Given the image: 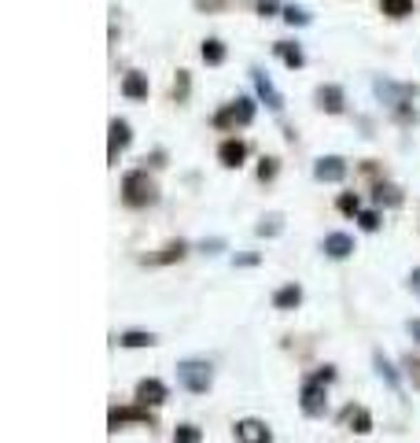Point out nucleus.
<instances>
[{
	"instance_id": "f257e3e1",
	"label": "nucleus",
	"mask_w": 420,
	"mask_h": 443,
	"mask_svg": "<svg viewBox=\"0 0 420 443\" xmlns=\"http://www.w3.org/2000/svg\"><path fill=\"white\" fill-rule=\"evenodd\" d=\"M159 200V189L155 181L148 178V170H129V174L122 178V203L126 207H152V203Z\"/></svg>"
},
{
	"instance_id": "f03ea898",
	"label": "nucleus",
	"mask_w": 420,
	"mask_h": 443,
	"mask_svg": "<svg viewBox=\"0 0 420 443\" xmlns=\"http://www.w3.org/2000/svg\"><path fill=\"white\" fill-rule=\"evenodd\" d=\"M177 381L185 384L192 395H203V392H210V384H214V370H210L207 359H185L177 366Z\"/></svg>"
},
{
	"instance_id": "7ed1b4c3",
	"label": "nucleus",
	"mask_w": 420,
	"mask_h": 443,
	"mask_svg": "<svg viewBox=\"0 0 420 443\" xmlns=\"http://www.w3.org/2000/svg\"><path fill=\"white\" fill-rule=\"evenodd\" d=\"M254 122V100L251 96H236L232 104H225L218 115H214V126L218 129H236V126H251Z\"/></svg>"
},
{
	"instance_id": "20e7f679",
	"label": "nucleus",
	"mask_w": 420,
	"mask_h": 443,
	"mask_svg": "<svg viewBox=\"0 0 420 443\" xmlns=\"http://www.w3.org/2000/svg\"><path fill=\"white\" fill-rule=\"evenodd\" d=\"M372 89L376 96L387 104V107H398V104H406V100H413V96L420 93L417 85H394V82H387V78H376L372 82Z\"/></svg>"
},
{
	"instance_id": "39448f33",
	"label": "nucleus",
	"mask_w": 420,
	"mask_h": 443,
	"mask_svg": "<svg viewBox=\"0 0 420 443\" xmlns=\"http://www.w3.org/2000/svg\"><path fill=\"white\" fill-rule=\"evenodd\" d=\"M325 410H328L325 384H317V381H310V377H306V384H303V414L306 417H325Z\"/></svg>"
},
{
	"instance_id": "423d86ee",
	"label": "nucleus",
	"mask_w": 420,
	"mask_h": 443,
	"mask_svg": "<svg viewBox=\"0 0 420 443\" xmlns=\"http://www.w3.org/2000/svg\"><path fill=\"white\" fill-rule=\"evenodd\" d=\"M251 82H254V89H258V96L266 100V107H269V111H277V115L284 111V96L277 93V85L269 82V74H266L262 67H251Z\"/></svg>"
},
{
	"instance_id": "0eeeda50",
	"label": "nucleus",
	"mask_w": 420,
	"mask_h": 443,
	"mask_svg": "<svg viewBox=\"0 0 420 443\" xmlns=\"http://www.w3.org/2000/svg\"><path fill=\"white\" fill-rule=\"evenodd\" d=\"M236 440L240 443H273V432H269L266 421L243 417V421H236Z\"/></svg>"
},
{
	"instance_id": "6e6552de",
	"label": "nucleus",
	"mask_w": 420,
	"mask_h": 443,
	"mask_svg": "<svg viewBox=\"0 0 420 443\" xmlns=\"http://www.w3.org/2000/svg\"><path fill=\"white\" fill-rule=\"evenodd\" d=\"M107 140H111V144H107V159H111V163H118V152H122V148H129V140H133V129H129V122L126 118H111V126H107Z\"/></svg>"
},
{
	"instance_id": "1a4fd4ad",
	"label": "nucleus",
	"mask_w": 420,
	"mask_h": 443,
	"mask_svg": "<svg viewBox=\"0 0 420 443\" xmlns=\"http://www.w3.org/2000/svg\"><path fill=\"white\" fill-rule=\"evenodd\" d=\"M126 421H140V425H155V417L148 414V406H114L111 410V421H107V425H111V432H118L126 425Z\"/></svg>"
},
{
	"instance_id": "9d476101",
	"label": "nucleus",
	"mask_w": 420,
	"mask_h": 443,
	"mask_svg": "<svg viewBox=\"0 0 420 443\" xmlns=\"http://www.w3.org/2000/svg\"><path fill=\"white\" fill-rule=\"evenodd\" d=\"M314 178L317 181H343L347 178V159H339V155H321L317 163H314Z\"/></svg>"
},
{
	"instance_id": "9b49d317",
	"label": "nucleus",
	"mask_w": 420,
	"mask_h": 443,
	"mask_svg": "<svg viewBox=\"0 0 420 443\" xmlns=\"http://www.w3.org/2000/svg\"><path fill=\"white\" fill-rule=\"evenodd\" d=\"M166 384L159 381V377H144V381L137 384V403L140 406H159V403H166Z\"/></svg>"
},
{
	"instance_id": "f8f14e48",
	"label": "nucleus",
	"mask_w": 420,
	"mask_h": 443,
	"mask_svg": "<svg viewBox=\"0 0 420 443\" xmlns=\"http://www.w3.org/2000/svg\"><path fill=\"white\" fill-rule=\"evenodd\" d=\"M218 159H221V167H229V170L243 167V159H247V144H243V140H236V137L221 140V144H218Z\"/></svg>"
},
{
	"instance_id": "ddd939ff",
	"label": "nucleus",
	"mask_w": 420,
	"mask_h": 443,
	"mask_svg": "<svg viewBox=\"0 0 420 443\" xmlns=\"http://www.w3.org/2000/svg\"><path fill=\"white\" fill-rule=\"evenodd\" d=\"M314 100H317L321 111H328V115H339L343 104H347V100H343V89H339V85H317Z\"/></svg>"
},
{
	"instance_id": "4468645a",
	"label": "nucleus",
	"mask_w": 420,
	"mask_h": 443,
	"mask_svg": "<svg viewBox=\"0 0 420 443\" xmlns=\"http://www.w3.org/2000/svg\"><path fill=\"white\" fill-rule=\"evenodd\" d=\"M188 255V244L185 241H170L159 255H144V266H170V263H181Z\"/></svg>"
},
{
	"instance_id": "2eb2a0df",
	"label": "nucleus",
	"mask_w": 420,
	"mask_h": 443,
	"mask_svg": "<svg viewBox=\"0 0 420 443\" xmlns=\"http://www.w3.org/2000/svg\"><path fill=\"white\" fill-rule=\"evenodd\" d=\"M122 96H129V100H148V74L129 70L122 78Z\"/></svg>"
},
{
	"instance_id": "dca6fc26",
	"label": "nucleus",
	"mask_w": 420,
	"mask_h": 443,
	"mask_svg": "<svg viewBox=\"0 0 420 443\" xmlns=\"http://www.w3.org/2000/svg\"><path fill=\"white\" fill-rule=\"evenodd\" d=\"M273 52L280 56V63H284V67H292V70H299V67L306 63L303 48H299L295 41H277V45H273Z\"/></svg>"
},
{
	"instance_id": "f3484780",
	"label": "nucleus",
	"mask_w": 420,
	"mask_h": 443,
	"mask_svg": "<svg viewBox=\"0 0 420 443\" xmlns=\"http://www.w3.org/2000/svg\"><path fill=\"white\" fill-rule=\"evenodd\" d=\"M343 425H350L354 432H361V436H365V432H372V414L365 406H347V410H343Z\"/></svg>"
},
{
	"instance_id": "a211bd4d",
	"label": "nucleus",
	"mask_w": 420,
	"mask_h": 443,
	"mask_svg": "<svg viewBox=\"0 0 420 443\" xmlns=\"http://www.w3.org/2000/svg\"><path fill=\"white\" fill-rule=\"evenodd\" d=\"M299 303H303V288L299 285H284V288L273 292V307L277 310H295Z\"/></svg>"
},
{
	"instance_id": "6ab92c4d",
	"label": "nucleus",
	"mask_w": 420,
	"mask_h": 443,
	"mask_svg": "<svg viewBox=\"0 0 420 443\" xmlns=\"http://www.w3.org/2000/svg\"><path fill=\"white\" fill-rule=\"evenodd\" d=\"M354 252V241L347 233H328L325 236V255H332V258H347Z\"/></svg>"
},
{
	"instance_id": "aec40b11",
	"label": "nucleus",
	"mask_w": 420,
	"mask_h": 443,
	"mask_svg": "<svg viewBox=\"0 0 420 443\" xmlns=\"http://www.w3.org/2000/svg\"><path fill=\"white\" fill-rule=\"evenodd\" d=\"M118 343H122V348H155V337L144 332V329H129V332L118 337Z\"/></svg>"
},
{
	"instance_id": "412c9836",
	"label": "nucleus",
	"mask_w": 420,
	"mask_h": 443,
	"mask_svg": "<svg viewBox=\"0 0 420 443\" xmlns=\"http://www.w3.org/2000/svg\"><path fill=\"white\" fill-rule=\"evenodd\" d=\"M199 56H203V63L218 67V63H225V45L218 37H207V41H203V48H199Z\"/></svg>"
},
{
	"instance_id": "4be33fe9",
	"label": "nucleus",
	"mask_w": 420,
	"mask_h": 443,
	"mask_svg": "<svg viewBox=\"0 0 420 443\" xmlns=\"http://www.w3.org/2000/svg\"><path fill=\"white\" fill-rule=\"evenodd\" d=\"M372 200H376V203H387V207H398V203H402V189L380 181V185L372 189Z\"/></svg>"
},
{
	"instance_id": "5701e85b",
	"label": "nucleus",
	"mask_w": 420,
	"mask_h": 443,
	"mask_svg": "<svg viewBox=\"0 0 420 443\" xmlns=\"http://www.w3.org/2000/svg\"><path fill=\"white\" fill-rule=\"evenodd\" d=\"M380 8H383V15H391V19L413 15V0H380Z\"/></svg>"
},
{
	"instance_id": "b1692460",
	"label": "nucleus",
	"mask_w": 420,
	"mask_h": 443,
	"mask_svg": "<svg viewBox=\"0 0 420 443\" xmlns=\"http://www.w3.org/2000/svg\"><path fill=\"white\" fill-rule=\"evenodd\" d=\"M372 362H376V373H380L383 381H387V384H391L394 392H398V373H394V366L383 359V351H376V355H372Z\"/></svg>"
},
{
	"instance_id": "393cba45",
	"label": "nucleus",
	"mask_w": 420,
	"mask_h": 443,
	"mask_svg": "<svg viewBox=\"0 0 420 443\" xmlns=\"http://www.w3.org/2000/svg\"><path fill=\"white\" fill-rule=\"evenodd\" d=\"M280 229H284V214H266L262 222H258V236H277Z\"/></svg>"
},
{
	"instance_id": "a878e982",
	"label": "nucleus",
	"mask_w": 420,
	"mask_h": 443,
	"mask_svg": "<svg viewBox=\"0 0 420 443\" xmlns=\"http://www.w3.org/2000/svg\"><path fill=\"white\" fill-rule=\"evenodd\" d=\"M280 15H284L288 26H306L310 23V12H306V8H299V4H284V12H280Z\"/></svg>"
},
{
	"instance_id": "bb28decb",
	"label": "nucleus",
	"mask_w": 420,
	"mask_h": 443,
	"mask_svg": "<svg viewBox=\"0 0 420 443\" xmlns=\"http://www.w3.org/2000/svg\"><path fill=\"white\" fill-rule=\"evenodd\" d=\"M188 89H192L188 70H177V78H174V100H177V104H185V100H188Z\"/></svg>"
},
{
	"instance_id": "cd10ccee",
	"label": "nucleus",
	"mask_w": 420,
	"mask_h": 443,
	"mask_svg": "<svg viewBox=\"0 0 420 443\" xmlns=\"http://www.w3.org/2000/svg\"><path fill=\"white\" fill-rule=\"evenodd\" d=\"M203 440V432L196 425H177L174 428V443H199Z\"/></svg>"
},
{
	"instance_id": "c85d7f7f",
	"label": "nucleus",
	"mask_w": 420,
	"mask_h": 443,
	"mask_svg": "<svg viewBox=\"0 0 420 443\" xmlns=\"http://www.w3.org/2000/svg\"><path fill=\"white\" fill-rule=\"evenodd\" d=\"M277 170H280V159L262 155V163H258V181H273V178H277Z\"/></svg>"
},
{
	"instance_id": "c756f323",
	"label": "nucleus",
	"mask_w": 420,
	"mask_h": 443,
	"mask_svg": "<svg viewBox=\"0 0 420 443\" xmlns=\"http://www.w3.org/2000/svg\"><path fill=\"white\" fill-rule=\"evenodd\" d=\"M336 207H339L343 214H361V200L354 196V192H343V196L336 200Z\"/></svg>"
},
{
	"instance_id": "7c9ffc66",
	"label": "nucleus",
	"mask_w": 420,
	"mask_h": 443,
	"mask_svg": "<svg viewBox=\"0 0 420 443\" xmlns=\"http://www.w3.org/2000/svg\"><path fill=\"white\" fill-rule=\"evenodd\" d=\"M406 373L413 381V388H420V355H406Z\"/></svg>"
},
{
	"instance_id": "2f4dec72",
	"label": "nucleus",
	"mask_w": 420,
	"mask_h": 443,
	"mask_svg": "<svg viewBox=\"0 0 420 443\" xmlns=\"http://www.w3.org/2000/svg\"><path fill=\"white\" fill-rule=\"evenodd\" d=\"M358 222H361L365 233H376V229H380V214H376V211H361Z\"/></svg>"
},
{
	"instance_id": "473e14b6",
	"label": "nucleus",
	"mask_w": 420,
	"mask_h": 443,
	"mask_svg": "<svg viewBox=\"0 0 420 443\" xmlns=\"http://www.w3.org/2000/svg\"><path fill=\"white\" fill-rule=\"evenodd\" d=\"M254 12H258V15H262V19H269V15H277V12H284V8H280V4H277V0H258V4H254Z\"/></svg>"
},
{
	"instance_id": "72a5a7b5",
	"label": "nucleus",
	"mask_w": 420,
	"mask_h": 443,
	"mask_svg": "<svg viewBox=\"0 0 420 443\" xmlns=\"http://www.w3.org/2000/svg\"><path fill=\"white\" fill-rule=\"evenodd\" d=\"M310 381H317V384H328V381H336V370H332V366H321V370L310 377Z\"/></svg>"
},
{
	"instance_id": "f704fd0d",
	"label": "nucleus",
	"mask_w": 420,
	"mask_h": 443,
	"mask_svg": "<svg viewBox=\"0 0 420 443\" xmlns=\"http://www.w3.org/2000/svg\"><path fill=\"white\" fill-rule=\"evenodd\" d=\"M196 8H199V12H221L225 0H196Z\"/></svg>"
},
{
	"instance_id": "c9c22d12",
	"label": "nucleus",
	"mask_w": 420,
	"mask_h": 443,
	"mask_svg": "<svg viewBox=\"0 0 420 443\" xmlns=\"http://www.w3.org/2000/svg\"><path fill=\"white\" fill-rule=\"evenodd\" d=\"M221 247H225V241H218V236H214V241H203V244H199V252H207V255H218Z\"/></svg>"
},
{
	"instance_id": "e433bc0d",
	"label": "nucleus",
	"mask_w": 420,
	"mask_h": 443,
	"mask_svg": "<svg viewBox=\"0 0 420 443\" xmlns=\"http://www.w3.org/2000/svg\"><path fill=\"white\" fill-rule=\"evenodd\" d=\"M406 329H409V337H413V340L420 343V318H409V326H406Z\"/></svg>"
},
{
	"instance_id": "4c0bfd02",
	"label": "nucleus",
	"mask_w": 420,
	"mask_h": 443,
	"mask_svg": "<svg viewBox=\"0 0 420 443\" xmlns=\"http://www.w3.org/2000/svg\"><path fill=\"white\" fill-rule=\"evenodd\" d=\"M258 255H236V266H254Z\"/></svg>"
},
{
	"instance_id": "58836bf2",
	"label": "nucleus",
	"mask_w": 420,
	"mask_h": 443,
	"mask_svg": "<svg viewBox=\"0 0 420 443\" xmlns=\"http://www.w3.org/2000/svg\"><path fill=\"white\" fill-rule=\"evenodd\" d=\"M409 288H413L417 296H420V270H413V274H409Z\"/></svg>"
}]
</instances>
